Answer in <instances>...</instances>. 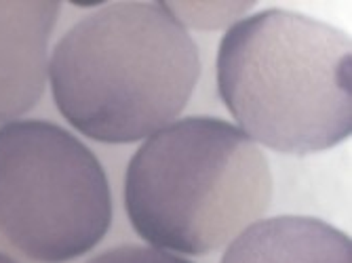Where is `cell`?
Returning a JSON list of instances; mask_svg holds the SVG:
<instances>
[{
    "label": "cell",
    "mask_w": 352,
    "mask_h": 263,
    "mask_svg": "<svg viewBox=\"0 0 352 263\" xmlns=\"http://www.w3.org/2000/svg\"><path fill=\"white\" fill-rule=\"evenodd\" d=\"M59 114L102 144L171 124L201 76L199 47L165 3H112L74 23L51 55Z\"/></svg>",
    "instance_id": "obj_1"
},
{
    "label": "cell",
    "mask_w": 352,
    "mask_h": 263,
    "mask_svg": "<svg viewBox=\"0 0 352 263\" xmlns=\"http://www.w3.org/2000/svg\"><path fill=\"white\" fill-rule=\"evenodd\" d=\"M215 76L239 128L274 152L306 156L352 133V47L336 25L285 9L239 19Z\"/></svg>",
    "instance_id": "obj_2"
},
{
    "label": "cell",
    "mask_w": 352,
    "mask_h": 263,
    "mask_svg": "<svg viewBox=\"0 0 352 263\" xmlns=\"http://www.w3.org/2000/svg\"><path fill=\"white\" fill-rule=\"evenodd\" d=\"M258 144L221 118L188 116L156 130L124 175V209L154 249L207 255L260 221L272 203Z\"/></svg>",
    "instance_id": "obj_3"
},
{
    "label": "cell",
    "mask_w": 352,
    "mask_h": 263,
    "mask_svg": "<svg viewBox=\"0 0 352 263\" xmlns=\"http://www.w3.org/2000/svg\"><path fill=\"white\" fill-rule=\"evenodd\" d=\"M112 225V192L95 154L49 120L0 126V242L34 263H66Z\"/></svg>",
    "instance_id": "obj_4"
},
{
    "label": "cell",
    "mask_w": 352,
    "mask_h": 263,
    "mask_svg": "<svg viewBox=\"0 0 352 263\" xmlns=\"http://www.w3.org/2000/svg\"><path fill=\"white\" fill-rule=\"evenodd\" d=\"M61 5L0 3V124L34 108L45 93L49 36Z\"/></svg>",
    "instance_id": "obj_5"
},
{
    "label": "cell",
    "mask_w": 352,
    "mask_h": 263,
    "mask_svg": "<svg viewBox=\"0 0 352 263\" xmlns=\"http://www.w3.org/2000/svg\"><path fill=\"white\" fill-rule=\"evenodd\" d=\"M221 263H352V240L316 217L280 215L243 229Z\"/></svg>",
    "instance_id": "obj_6"
},
{
    "label": "cell",
    "mask_w": 352,
    "mask_h": 263,
    "mask_svg": "<svg viewBox=\"0 0 352 263\" xmlns=\"http://www.w3.org/2000/svg\"><path fill=\"white\" fill-rule=\"evenodd\" d=\"M87 263H192L173 255L169 251H161L154 247H135V244H122L100 253L98 257L89 259Z\"/></svg>",
    "instance_id": "obj_7"
}]
</instances>
